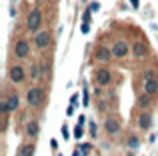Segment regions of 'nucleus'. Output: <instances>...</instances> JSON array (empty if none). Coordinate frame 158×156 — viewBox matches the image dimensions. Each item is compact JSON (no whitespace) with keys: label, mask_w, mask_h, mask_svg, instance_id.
I'll use <instances>...</instances> for the list:
<instances>
[{"label":"nucleus","mask_w":158,"mask_h":156,"mask_svg":"<svg viewBox=\"0 0 158 156\" xmlns=\"http://www.w3.org/2000/svg\"><path fill=\"white\" fill-rule=\"evenodd\" d=\"M142 88L146 96H154L158 94V76L154 74V70H146L142 74Z\"/></svg>","instance_id":"nucleus-1"},{"label":"nucleus","mask_w":158,"mask_h":156,"mask_svg":"<svg viewBox=\"0 0 158 156\" xmlns=\"http://www.w3.org/2000/svg\"><path fill=\"white\" fill-rule=\"evenodd\" d=\"M26 24H28V30H32V32H36V30L40 28V24H42V14H40V10H38V8H34V10L28 14V20H26Z\"/></svg>","instance_id":"nucleus-2"},{"label":"nucleus","mask_w":158,"mask_h":156,"mask_svg":"<svg viewBox=\"0 0 158 156\" xmlns=\"http://www.w3.org/2000/svg\"><path fill=\"white\" fill-rule=\"evenodd\" d=\"M42 98H44V94H42V90L38 88V86H32V88L28 90V94H26V100H28L30 106H38L42 102Z\"/></svg>","instance_id":"nucleus-3"},{"label":"nucleus","mask_w":158,"mask_h":156,"mask_svg":"<svg viewBox=\"0 0 158 156\" xmlns=\"http://www.w3.org/2000/svg\"><path fill=\"white\" fill-rule=\"evenodd\" d=\"M94 80H96L98 86H106V84L112 80V74H110L108 68H98V70L94 72Z\"/></svg>","instance_id":"nucleus-4"},{"label":"nucleus","mask_w":158,"mask_h":156,"mask_svg":"<svg viewBox=\"0 0 158 156\" xmlns=\"http://www.w3.org/2000/svg\"><path fill=\"white\" fill-rule=\"evenodd\" d=\"M14 52L18 58H26V56L30 54V44L26 42V40H18L16 44H14Z\"/></svg>","instance_id":"nucleus-5"},{"label":"nucleus","mask_w":158,"mask_h":156,"mask_svg":"<svg viewBox=\"0 0 158 156\" xmlns=\"http://www.w3.org/2000/svg\"><path fill=\"white\" fill-rule=\"evenodd\" d=\"M34 42H36V46H38L40 50L48 48V44H50V34H48V30L38 32V34H36V38H34Z\"/></svg>","instance_id":"nucleus-6"},{"label":"nucleus","mask_w":158,"mask_h":156,"mask_svg":"<svg viewBox=\"0 0 158 156\" xmlns=\"http://www.w3.org/2000/svg\"><path fill=\"white\" fill-rule=\"evenodd\" d=\"M104 128H106V132L108 134H118L120 132V122H118V118H106V122H104Z\"/></svg>","instance_id":"nucleus-7"},{"label":"nucleus","mask_w":158,"mask_h":156,"mask_svg":"<svg viewBox=\"0 0 158 156\" xmlns=\"http://www.w3.org/2000/svg\"><path fill=\"white\" fill-rule=\"evenodd\" d=\"M128 54V44L126 42H116V44L112 46V56L114 58H124V56Z\"/></svg>","instance_id":"nucleus-8"},{"label":"nucleus","mask_w":158,"mask_h":156,"mask_svg":"<svg viewBox=\"0 0 158 156\" xmlns=\"http://www.w3.org/2000/svg\"><path fill=\"white\" fill-rule=\"evenodd\" d=\"M10 80L12 82H22L24 80V68L18 66V64H14L10 68Z\"/></svg>","instance_id":"nucleus-9"},{"label":"nucleus","mask_w":158,"mask_h":156,"mask_svg":"<svg viewBox=\"0 0 158 156\" xmlns=\"http://www.w3.org/2000/svg\"><path fill=\"white\" fill-rule=\"evenodd\" d=\"M132 54H134L136 58H142V56L146 54V44H144V42H134V46H132Z\"/></svg>","instance_id":"nucleus-10"},{"label":"nucleus","mask_w":158,"mask_h":156,"mask_svg":"<svg viewBox=\"0 0 158 156\" xmlns=\"http://www.w3.org/2000/svg\"><path fill=\"white\" fill-rule=\"evenodd\" d=\"M96 58H98L100 62H108V60L112 58V50H108V48H98V52H96Z\"/></svg>","instance_id":"nucleus-11"},{"label":"nucleus","mask_w":158,"mask_h":156,"mask_svg":"<svg viewBox=\"0 0 158 156\" xmlns=\"http://www.w3.org/2000/svg\"><path fill=\"white\" fill-rule=\"evenodd\" d=\"M18 96H10V98H8V100H6V104H4V110L6 112H12V110H16V108H18Z\"/></svg>","instance_id":"nucleus-12"},{"label":"nucleus","mask_w":158,"mask_h":156,"mask_svg":"<svg viewBox=\"0 0 158 156\" xmlns=\"http://www.w3.org/2000/svg\"><path fill=\"white\" fill-rule=\"evenodd\" d=\"M34 154V146L32 144H24L22 148H20V154L18 156H32Z\"/></svg>","instance_id":"nucleus-13"},{"label":"nucleus","mask_w":158,"mask_h":156,"mask_svg":"<svg viewBox=\"0 0 158 156\" xmlns=\"http://www.w3.org/2000/svg\"><path fill=\"white\" fill-rule=\"evenodd\" d=\"M26 134H28V136H36V134H38V122L28 124V126H26Z\"/></svg>","instance_id":"nucleus-14"},{"label":"nucleus","mask_w":158,"mask_h":156,"mask_svg":"<svg viewBox=\"0 0 158 156\" xmlns=\"http://www.w3.org/2000/svg\"><path fill=\"white\" fill-rule=\"evenodd\" d=\"M150 122H152V120H150V114H140V120H138V124H140L142 128H148V126H150Z\"/></svg>","instance_id":"nucleus-15"},{"label":"nucleus","mask_w":158,"mask_h":156,"mask_svg":"<svg viewBox=\"0 0 158 156\" xmlns=\"http://www.w3.org/2000/svg\"><path fill=\"white\" fill-rule=\"evenodd\" d=\"M74 136H76L78 140H80V138H82V126H80V124H78V126H76V128H74Z\"/></svg>","instance_id":"nucleus-16"},{"label":"nucleus","mask_w":158,"mask_h":156,"mask_svg":"<svg viewBox=\"0 0 158 156\" xmlns=\"http://www.w3.org/2000/svg\"><path fill=\"white\" fill-rule=\"evenodd\" d=\"M148 98H150V96H142V98H140V106H148V104H150Z\"/></svg>","instance_id":"nucleus-17"},{"label":"nucleus","mask_w":158,"mask_h":156,"mask_svg":"<svg viewBox=\"0 0 158 156\" xmlns=\"http://www.w3.org/2000/svg\"><path fill=\"white\" fill-rule=\"evenodd\" d=\"M98 8H100V4H98V2H92V4H90V12H96Z\"/></svg>","instance_id":"nucleus-18"},{"label":"nucleus","mask_w":158,"mask_h":156,"mask_svg":"<svg viewBox=\"0 0 158 156\" xmlns=\"http://www.w3.org/2000/svg\"><path fill=\"white\" fill-rule=\"evenodd\" d=\"M32 78H38V66H32Z\"/></svg>","instance_id":"nucleus-19"},{"label":"nucleus","mask_w":158,"mask_h":156,"mask_svg":"<svg viewBox=\"0 0 158 156\" xmlns=\"http://www.w3.org/2000/svg\"><path fill=\"white\" fill-rule=\"evenodd\" d=\"M76 100H78V94H74V96H72V98H70V104H72V106H74V104H76Z\"/></svg>","instance_id":"nucleus-20"},{"label":"nucleus","mask_w":158,"mask_h":156,"mask_svg":"<svg viewBox=\"0 0 158 156\" xmlns=\"http://www.w3.org/2000/svg\"><path fill=\"white\" fill-rule=\"evenodd\" d=\"M62 136H64V138H68V128H66V126H62Z\"/></svg>","instance_id":"nucleus-21"},{"label":"nucleus","mask_w":158,"mask_h":156,"mask_svg":"<svg viewBox=\"0 0 158 156\" xmlns=\"http://www.w3.org/2000/svg\"><path fill=\"white\" fill-rule=\"evenodd\" d=\"M88 30H90V28H88V22H84V26H82V32L86 34V32H88Z\"/></svg>","instance_id":"nucleus-22"},{"label":"nucleus","mask_w":158,"mask_h":156,"mask_svg":"<svg viewBox=\"0 0 158 156\" xmlns=\"http://www.w3.org/2000/svg\"><path fill=\"white\" fill-rule=\"evenodd\" d=\"M130 2H132V6H134V8H138V0H130Z\"/></svg>","instance_id":"nucleus-23"}]
</instances>
